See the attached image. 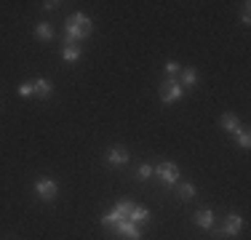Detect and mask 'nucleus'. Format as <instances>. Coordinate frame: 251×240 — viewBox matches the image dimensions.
Instances as JSON below:
<instances>
[{"label": "nucleus", "instance_id": "nucleus-1", "mask_svg": "<svg viewBox=\"0 0 251 240\" xmlns=\"http://www.w3.org/2000/svg\"><path fill=\"white\" fill-rule=\"evenodd\" d=\"M131 208H134V203H131V200H121L110 214L101 216V224H104V227H112V230H115L123 240H142L139 227H136L134 221L128 219Z\"/></svg>", "mask_w": 251, "mask_h": 240}, {"label": "nucleus", "instance_id": "nucleus-2", "mask_svg": "<svg viewBox=\"0 0 251 240\" xmlns=\"http://www.w3.org/2000/svg\"><path fill=\"white\" fill-rule=\"evenodd\" d=\"M91 35V19L86 14H73L64 22V46H77V40H86Z\"/></svg>", "mask_w": 251, "mask_h": 240}, {"label": "nucleus", "instance_id": "nucleus-3", "mask_svg": "<svg viewBox=\"0 0 251 240\" xmlns=\"http://www.w3.org/2000/svg\"><path fill=\"white\" fill-rule=\"evenodd\" d=\"M155 176H158L163 184H169V187H171V184L179 182V166L166 160V163H160L158 168H155Z\"/></svg>", "mask_w": 251, "mask_h": 240}, {"label": "nucleus", "instance_id": "nucleus-4", "mask_svg": "<svg viewBox=\"0 0 251 240\" xmlns=\"http://www.w3.org/2000/svg\"><path fill=\"white\" fill-rule=\"evenodd\" d=\"M241 230H243V219H241L238 214H230V216H227V219L222 221V227H219L217 232H219L222 238H235Z\"/></svg>", "mask_w": 251, "mask_h": 240}, {"label": "nucleus", "instance_id": "nucleus-5", "mask_svg": "<svg viewBox=\"0 0 251 240\" xmlns=\"http://www.w3.org/2000/svg\"><path fill=\"white\" fill-rule=\"evenodd\" d=\"M184 94V88L179 86V80H166L163 86H160V99L166 101V104H171V101H179Z\"/></svg>", "mask_w": 251, "mask_h": 240}, {"label": "nucleus", "instance_id": "nucleus-6", "mask_svg": "<svg viewBox=\"0 0 251 240\" xmlns=\"http://www.w3.org/2000/svg\"><path fill=\"white\" fill-rule=\"evenodd\" d=\"M35 192H38L43 200H53V197L59 195V184L53 182V179H40V182L35 184Z\"/></svg>", "mask_w": 251, "mask_h": 240}, {"label": "nucleus", "instance_id": "nucleus-7", "mask_svg": "<svg viewBox=\"0 0 251 240\" xmlns=\"http://www.w3.org/2000/svg\"><path fill=\"white\" fill-rule=\"evenodd\" d=\"M128 160H131V155H128V149H126V147L107 149V163H110V166H128Z\"/></svg>", "mask_w": 251, "mask_h": 240}, {"label": "nucleus", "instance_id": "nucleus-8", "mask_svg": "<svg viewBox=\"0 0 251 240\" xmlns=\"http://www.w3.org/2000/svg\"><path fill=\"white\" fill-rule=\"evenodd\" d=\"M193 219H195V224H198L201 230H214V211H208V208H201Z\"/></svg>", "mask_w": 251, "mask_h": 240}, {"label": "nucleus", "instance_id": "nucleus-9", "mask_svg": "<svg viewBox=\"0 0 251 240\" xmlns=\"http://www.w3.org/2000/svg\"><path fill=\"white\" fill-rule=\"evenodd\" d=\"M32 88H35V96H40V99H49V96L53 94V86H51V80H46V77H40V80H35V83H32Z\"/></svg>", "mask_w": 251, "mask_h": 240}, {"label": "nucleus", "instance_id": "nucleus-10", "mask_svg": "<svg viewBox=\"0 0 251 240\" xmlns=\"http://www.w3.org/2000/svg\"><path fill=\"white\" fill-rule=\"evenodd\" d=\"M219 125H222L225 131H232V134H235V131L241 128V123H238V118L232 115V112H225V115L219 118Z\"/></svg>", "mask_w": 251, "mask_h": 240}, {"label": "nucleus", "instance_id": "nucleus-11", "mask_svg": "<svg viewBox=\"0 0 251 240\" xmlns=\"http://www.w3.org/2000/svg\"><path fill=\"white\" fill-rule=\"evenodd\" d=\"M179 75H182V80H179V86H182V88H190V86H195V83H198V72H195L193 67L182 70Z\"/></svg>", "mask_w": 251, "mask_h": 240}, {"label": "nucleus", "instance_id": "nucleus-12", "mask_svg": "<svg viewBox=\"0 0 251 240\" xmlns=\"http://www.w3.org/2000/svg\"><path fill=\"white\" fill-rule=\"evenodd\" d=\"M80 46H64L62 48V59L64 62H77V59H80Z\"/></svg>", "mask_w": 251, "mask_h": 240}, {"label": "nucleus", "instance_id": "nucleus-13", "mask_svg": "<svg viewBox=\"0 0 251 240\" xmlns=\"http://www.w3.org/2000/svg\"><path fill=\"white\" fill-rule=\"evenodd\" d=\"M35 35H38L40 40H51V38H53V29H51V24H49V22H40L38 27H35Z\"/></svg>", "mask_w": 251, "mask_h": 240}, {"label": "nucleus", "instance_id": "nucleus-14", "mask_svg": "<svg viewBox=\"0 0 251 240\" xmlns=\"http://www.w3.org/2000/svg\"><path fill=\"white\" fill-rule=\"evenodd\" d=\"M195 195H198L195 184H179V197H182V200H193Z\"/></svg>", "mask_w": 251, "mask_h": 240}, {"label": "nucleus", "instance_id": "nucleus-15", "mask_svg": "<svg viewBox=\"0 0 251 240\" xmlns=\"http://www.w3.org/2000/svg\"><path fill=\"white\" fill-rule=\"evenodd\" d=\"M150 176H155V168L150 163H142L139 171H136V179H142V182H145V179H150Z\"/></svg>", "mask_w": 251, "mask_h": 240}, {"label": "nucleus", "instance_id": "nucleus-16", "mask_svg": "<svg viewBox=\"0 0 251 240\" xmlns=\"http://www.w3.org/2000/svg\"><path fill=\"white\" fill-rule=\"evenodd\" d=\"M235 136H238V144H241L243 149H249V147H251V136H249V131H246V128H238V131H235Z\"/></svg>", "mask_w": 251, "mask_h": 240}, {"label": "nucleus", "instance_id": "nucleus-17", "mask_svg": "<svg viewBox=\"0 0 251 240\" xmlns=\"http://www.w3.org/2000/svg\"><path fill=\"white\" fill-rule=\"evenodd\" d=\"M179 72H182V67H179L176 62H166V75H169V80H174Z\"/></svg>", "mask_w": 251, "mask_h": 240}, {"label": "nucleus", "instance_id": "nucleus-18", "mask_svg": "<svg viewBox=\"0 0 251 240\" xmlns=\"http://www.w3.org/2000/svg\"><path fill=\"white\" fill-rule=\"evenodd\" d=\"M32 94H35L32 83H22V86H19V96H32Z\"/></svg>", "mask_w": 251, "mask_h": 240}, {"label": "nucleus", "instance_id": "nucleus-19", "mask_svg": "<svg viewBox=\"0 0 251 240\" xmlns=\"http://www.w3.org/2000/svg\"><path fill=\"white\" fill-rule=\"evenodd\" d=\"M56 5H59L56 0H49V3H43V8H46V11H53V8H56Z\"/></svg>", "mask_w": 251, "mask_h": 240}, {"label": "nucleus", "instance_id": "nucleus-20", "mask_svg": "<svg viewBox=\"0 0 251 240\" xmlns=\"http://www.w3.org/2000/svg\"><path fill=\"white\" fill-rule=\"evenodd\" d=\"M251 22V16H249V3H246V8H243V24H249Z\"/></svg>", "mask_w": 251, "mask_h": 240}]
</instances>
